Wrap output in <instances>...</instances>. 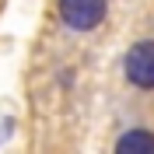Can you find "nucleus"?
Returning <instances> with one entry per match:
<instances>
[{
    "label": "nucleus",
    "instance_id": "f257e3e1",
    "mask_svg": "<svg viewBox=\"0 0 154 154\" xmlns=\"http://www.w3.org/2000/svg\"><path fill=\"white\" fill-rule=\"evenodd\" d=\"M60 18L74 32H91L105 18V0H60Z\"/></svg>",
    "mask_w": 154,
    "mask_h": 154
},
{
    "label": "nucleus",
    "instance_id": "f03ea898",
    "mask_svg": "<svg viewBox=\"0 0 154 154\" xmlns=\"http://www.w3.org/2000/svg\"><path fill=\"white\" fill-rule=\"evenodd\" d=\"M126 81L133 88H144V91H151L154 88V38H144V42H137L130 53H126Z\"/></svg>",
    "mask_w": 154,
    "mask_h": 154
},
{
    "label": "nucleus",
    "instance_id": "7ed1b4c3",
    "mask_svg": "<svg viewBox=\"0 0 154 154\" xmlns=\"http://www.w3.org/2000/svg\"><path fill=\"white\" fill-rule=\"evenodd\" d=\"M116 151H147V154H154V133H147V130H130V133H123L116 140Z\"/></svg>",
    "mask_w": 154,
    "mask_h": 154
}]
</instances>
